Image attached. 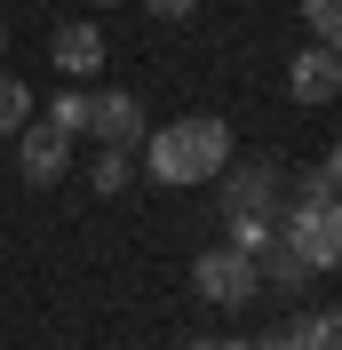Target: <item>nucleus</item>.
Masks as SVG:
<instances>
[{
	"label": "nucleus",
	"instance_id": "1",
	"mask_svg": "<svg viewBox=\"0 0 342 350\" xmlns=\"http://www.w3.org/2000/svg\"><path fill=\"white\" fill-rule=\"evenodd\" d=\"M144 167L159 183H215L231 167V128L215 111H192V120H168L159 135H144Z\"/></svg>",
	"mask_w": 342,
	"mask_h": 350
},
{
	"label": "nucleus",
	"instance_id": "2",
	"mask_svg": "<svg viewBox=\"0 0 342 350\" xmlns=\"http://www.w3.org/2000/svg\"><path fill=\"white\" fill-rule=\"evenodd\" d=\"M231 191H223V215H231V247L255 255L263 239L278 231V167H223Z\"/></svg>",
	"mask_w": 342,
	"mask_h": 350
},
{
	"label": "nucleus",
	"instance_id": "3",
	"mask_svg": "<svg viewBox=\"0 0 342 350\" xmlns=\"http://www.w3.org/2000/svg\"><path fill=\"white\" fill-rule=\"evenodd\" d=\"M192 286H199V303H215V310H239V303H255V255L247 247H207V255L192 262Z\"/></svg>",
	"mask_w": 342,
	"mask_h": 350
},
{
	"label": "nucleus",
	"instance_id": "4",
	"mask_svg": "<svg viewBox=\"0 0 342 350\" xmlns=\"http://www.w3.org/2000/svg\"><path fill=\"white\" fill-rule=\"evenodd\" d=\"M278 239H287V255H295L311 279L342 262V223H334V207H295V215L278 223Z\"/></svg>",
	"mask_w": 342,
	"mask_h": 350
},
{
	"label": "nucleus",
	"instance_id": "5",
	"mask_svg": "<svg viewBox=\"0 0 342 350\" xmlns=\"http://www.w3.org/2000/svg\"><path fill=\"white\" fill-rule=\"evenodd\" d=\"M88 135H96V144H104V152H135V144H144V104H135V96H88Z\"/></svg>",
	"mask_w": 342,
	"mask_h": 350
},
{
	"label": "nucleus",
	"instance_id": "6",
	"mask_svg": "<svg viewBox=\"0 0 342 350\" xmlns=\"http://www.w3.org/2000/svg\"><path fill=\"white\" fill-rule=\"evenodd\" d=\"M64 167H72V144L48 128V120H40V128L24 120V128H16V175H24V183H64Z\"/></svg>",
	"mask_w": 342,
	"mask_h": 350
},
{
	"label": "nucleus",
	"instance_id": "7",
	"mask_svg": "<svg viewBox=\"0 0 342 350\" xmlns=\"http://www.w3.org/2000/svg\"><path fill=\"white\" fill-rule=\"evenodd\" d=\"M48 56H56V72L64 80H96L104 72V24H56V40H48Z\"/></svg>",
	"mask_w": 342,
	"mask_h": 350
},
{
	"label": "nucleus",
	"instance_id": "8",
	"mask_svg": "<svg viewBox=\"0 0 342 350\" xmlns=\"http://www.w3.org/2000/svg\"><path fill=\"white\" fill-rule=\"evenodd\" d=\"M334 88H342V64H334V40L302 48L295 64H287V96H295V104H334Z\"/></svg>",
	"mask_w": 342,
	"mask_h": 350
},
{
	"label": "nucleus",
	"instance_id": "9",
	"mask_svg": "<svg viewBox=\"0 0 342 350\" xmlns=\"http://www.w3.org/2000/svg\"><path fill=\"white\" fill-rule=\"evenodd\" d=\"M48 128L64 135V144H80V135H88V96H80V88H64V96L48 104Z\"/></svg>",
	"mask_w": 342,
	"mask_h": 350
},
{
	"label": "nucleus",
	"instance_id": "10",
	"mask_svg": "<svg viewBox=\"0 0 342 350\" xmlns=\"http://www.w3.org/2000/svg\"><path fill=\"white\" fill-rule=\"evenodd\" d=\"M24 120H32V88H24V80H0V135H16Z\"/></svg>",
	"mask_w": 342,
	"mask_h": 350
},
{
	"label": "nucleus",
	"instance_id": "11",
	"mask_svg": "<svg viewBox=\"0 0 342 350\" xmlns=\"http://www.w3.org/2000/svg\"><path fill=\"white\" fill-rule=\"evenodd\" d=\"M302 350H342V319L334 310H311L302 319Z\"/></svg>",
	"mask_w": 342,
	"mask_h": 350
},
{
	"label": "nucleus",
	"instance_id": "12",
	"mask_svg": "<svg viewBox=\"0 0 342 350\" xmlns=\"http://www.w3.org/2000/svg\"><path fill=\"white\" fill-rule=\"evenodd\" d=\"M128 175H135L128 152H96V191H128Z\"/></svg>",
	"mask_w": 342,
	"mask_h": 350
},
{
	"label": "nucleus",
	"instance_id": "13",
	"mask_svg": "<svg viewBox=\"0 0 342 350\" xmlns=\"http://www.w3.org/2000/svg\"><path fill=\"white\" fill-rule=\"evenodd\" d=\"M302 207H334V152L311 167V183H302Z\"/></svg>",
	"mask_w": 342,
	"mask_h": 350
},
{
	"label": "nucleus",
	"instance_id": "14",
	"mask_svg": "<svg viewBox=\"0 0 342 350\" xmlns=\"http://www.w3.org/2000/svg\"><path fill=\"white\" fill-rule=\"evenodd\" d=\"M302 24H311L319 40H334L342 32V0H302Z\"/></svg>",
	"mask_w": 342,
	"mask_h": 350
},
{
	"label": "nucleus",
	"instance_id": "15",
	"mask_svg": "<svg viewBox=\"0 0 342 350\" xmlns=\"http://www.w3.org/2000/svg\"><path fill=\"white\" fill-rule=\"evenodd\" d=\"M144 8H151V16H159V24H183V16H192V8H199V0H144Z\"/></svg>",
	"mask_w": 342,
	"mask_h": 350
},
{
	"label": "nucleus",
	"instance_id": "16",
	"mask_svg": "<svg viewBox=\"0 0 342 350\" xmlns=\"http://www.w3.org/2000/svg\"><path fill=\"white\" fill-rule=\"evenodd\" d=\"M247 350H302V327H278V334H263V342H247Z\"/></svg>",
	"mask_w": 342,
	"mask_h": 350
},
{
	"label": "nucleus",
	"instance_id": "17",
	"mask_svg": "<svg viewBox=\"0 0 342 350\" xmlns=\"http://www.w3.org/2000/svg\"><path fill=\"white\" fill-rule=\"evenodd\" d=\"M0 56H8V24H0Z\"/></svg>",
	"mask_w": 342,
	"mask_h": 350
},
{
	"label": "nucleus",
	"instance_id": "18",
	"mask_svg": "<svg viewBox=\"0 0 342 350\" xmlns=\"http://www.w3.org/2000/svg\"><path fill=\"white\" fill-rule=\"evenodd\" d=\"M215 350H247V342H215Z\"/></svg>",
	"mask_w": 342,
	"mask_h": 350
},
{
	"label": "nucleus",
	"instance_id": "19",
	"mask_svg": "<svg viewBox=\"0 0 342 350\" xmlns=\"http://www.w3.org/2000/svg\"><path fill=\"white\" fill-rule=\"evenodd\" d=\"M192 350H215V342H192Z\"/></svg>",
	"mask_w": 342,
	"mask_h": 350
},
{
	"label": "nucleus",
	"instance_id": "20",
	"mask_svg": "<svg viewBox=\"0 0 342 350\" xmlns=\"http://www.w3.org/2000/svg\"><path fill=\"white\" fill-rule=\"evenodd\" d=\"M96 8H111V0H96Z\"/></svg>",
	"mask_w": 342,
	"mask_h": 350
}]
</instances>
